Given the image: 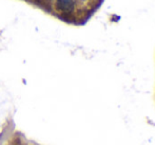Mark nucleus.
I'll return each instance as SVG.
<instances>
[{"instance_id":"nucleus-1","label":"nucleus","mask_w":155,"mask_h":145,"mask_svg":"<svg viewBox=\"0 0 155 145\" xmlns=\"http://www.w3.org/2000/svg\"><path fill=\"white\" fill-rule=\"evenodd\" d=\"M57 6L63 12H71L74 9V0H57Z\"/></svg>"}]
</instances>
